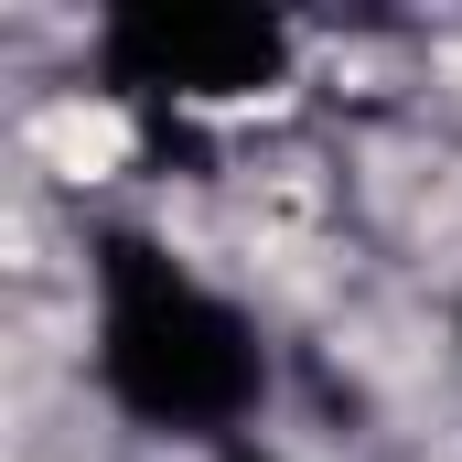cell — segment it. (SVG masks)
I'll return each mask as SVG.
<instances>
[{"instance_id":"obj_1","label":"cell","mask_w":462,"mask_h":462,"mask_svg":"<svg viewBox=\"0 0 462 462\" xmlns=\"http://www.w3.org/2000/svg\"><path fill=\"white\" fill-rule=\"evenodd\" d=\"M97 365H108V398L151 430H236L269 387L258 334L216 291H194L151 236L97 247Z\"/></svg>"},{"instance_id":"obj_2","label":"cell","mask_w":462,"mask_h":462,"mask_svg":"<svg viewBox=\"0 0 462 462\" xmlns=\"http://www.w3.org/2000/svg\"><path fill=\"white\" fill-rule=\"evenodd\" d=\"M97 65L108 87H140V97H247L280 76V22L226 0H151L97 32Z\"/></svg>"},{"instance_id":"obj_3","label":"cell","mask_w":462,"mask_h":462,"mask_svg":"<svg viewBox=\"0 0 462 462\" xmlns=\"http://www.w3.org/2000/svg\"><path fill=\"white\" fill-rule=\"evenodd\" d=\"M236 462H258V452H236Z\"/></svg>"}]
</instances>
